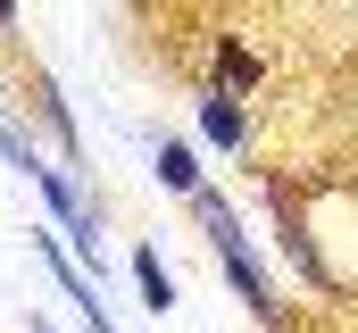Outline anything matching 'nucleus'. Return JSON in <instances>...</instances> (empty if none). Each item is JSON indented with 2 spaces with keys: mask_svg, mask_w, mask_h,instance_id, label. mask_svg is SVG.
Segmentation results:
<instances>
[{
  "mask_svg": "<svg viewBox=\"0 0 358 333\" xmlns=\"http://www.w3.org/2000/svg\"><path fill=\"white\" fill-rule=\"evenodd\" d=\"M192 217H200L208 250H217V267L234 275V292L250 300V317H259V325H275V309H283V300H275V275L259 267V250H250V234H242V217L225 208V192H208V183H200V192H192Z\"/></svg>",
  "mask_w": 358,
  "mask_h": 333,
  "instance_id": "f257e3e1",
  "label": "nucleus"
},
{
  "mask_svg": "<svg viewBox=\"0 0 358 333\" xmlns=\"http://www.w3.org/2000/svg\"><path fill=\"white\" fill-rule=\"evenodd\" d=\"M200 142H208V150H242V142H250V108H242V92H225V83L200 92Z\"/></svg>",
  "mask_w": 358,
  "mask_h": 333,
  "instance_id": "f03ea898",
  "label": "nucleus"
},
{
  "mask_svg": "<svg viewBox=\"0 0 358 333\" xmlns=\"http://www.w3.org/2000/svg\"><path fill=\"white\" fill-rule=\"evenodd\" d=\"M34 117H42V134H50V142L67 150V166L84 159V134H76V108H67V92H59L50 76H34Z\"/></svg>",
  "mask_w": 358,
  "mask_h": 333,
  "instance_id": "7ed1b4c3",
  "label": "nucleus"
},
{
  "mask_svg": "<svg viewBox=\"0 0 358 333\" xmlns=\"http://www.w3.org/2000/svg\"><path fill=\"white\" fill-rule=\"evenodd\" d=\"M125 267H134V283H142V309H150V317H167V309H176V275L159 267V250L134 242V258H125Z\"/></svg>",
  "mask_w": 358,
  "mask_h": 333,
  "instance_id": "20e7f679",
  "label": "nucleus"
},
{
  "mask_svg": "<svg viewBox=\"0 0 358 333\" xmlns=\"http://www.w3.org/2000/svg\"><path fill=\"white\" fill-rule=\"evenodd\" d=\"M259 76H267V67H259V50H250V42H234V34H217V83H225V92H250Z\"/></svg>",
  "mask_w": 358,
  "mask_h": 333,
  "instance_id": "39448f33",
  "label": "nucleus"
},
{
  "mask_svg": "<svg viewBox=\"0 0 358 333\" xmlns=\"http://www.w3.org/2000/svg\"><path fill=\"white\" fill-rule=\"evenodd\" d=\"M159 183H167V192H183V200H192V192L208 183V175H200V150H192V142H159Z\"/></svg>",
  "mask_w": 358,
  "mask_h": 333,
  "instance_id": "423d86ee",
  "label": "nucleus"
},
{
  "mask_svg": "<svg viewBox=\"0 0 358 333\" xmlns=\"http://www.w3.org/2000/svg\"><path fill=\"white\" fill-rule=\"evenodd\" d=\"M0 159L17 166V175H34V166H50V159H42V142H34V134H25V125L8 117V100H0Z\"/></svg>",
  "mask_w": 358,
  "mask_h": 333,
  "instance_id": "0eeeda50",
  "label": "nucleus"
},
{
  "mask_svg": "<svg viewBox=\"0 0 358 333\" xmlns=\"http://www.w3.org/2000/svg\"><path fill=\"white\" fill-rule=\"evenodd\" d=\"M84 333H117V325H108V309H92V317H84Z\"/></svg>",
  "mask_w": 358,
  "mask_h": 333,
  "instance_id": "6e6552de",
  "label": "nucleus"
},
{
  "mask_svg": "<svg viewBox=\"0 0 358 333\" xmlns=\"http://www.w3.org/2000/svg\"><path fill=\"white\" fill-rule=\"evenodd\" d=\"M0 34H17V0H0Z\"/></svg>",
  "mask_w": 358,
  "mask_h": 333,
  "instance_id": "1a4fd4ad",
  "label": "nucleus"
}]
</instances>
